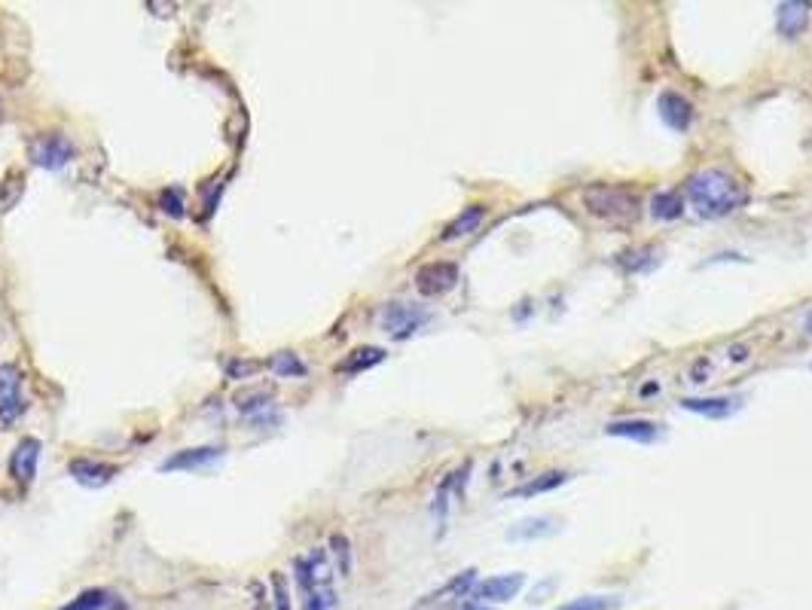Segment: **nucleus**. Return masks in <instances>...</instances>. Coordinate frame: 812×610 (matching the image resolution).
Returning a JSON list of instances; mask_svg holds the SVG:
<instances>
[{
	"instance_id": "f3484780",
	"label": "nucleus",
	"mask_w": 812,
	"mask_h": 610,
	"mask_svg": "<svg viewBox=\"0 0 812 610\" xmlns=\"http://www.w3.org/2000/svg\"><path fill=\"white\" fill-rule=\"evenodd\" d=\"M474 589H477V571L471 568V571H461V574H455L443 589H437V592H431V595H425L422 598V607L425 604H437V601H455V598H471L474 595Z\"/></svg>"
},
{
	"instance_id": "6e6552de",
	"label": "nucleus",
	"mask_w": 812,
	"mask_h": 610,
	"mask_svg": "<svg viewBox=\"0 0 812 610\" xmlns=\"http://www.w3.org/2000/svg\"><path fill=\"white\" fill-rule=\"evenodd\" d=\"M455 284H458V266L455 263H446V260L428 263V266H422L416 272V290L422 296H428V299L449 293Z\"/></svg>"
},
{
	"instance_id": "b1692460",
	"label": "nucleus",
	"mask_w": 812,
	"mask_h": 610,
	"mask_svg": "<svg viewBox=\"0 0 812 610\" xmlns=\"http://www.w3.org/2000/svg\"><path fill=\"white\" fill-rule=\"evenodd\" d=\"M684 214V199L678 193H657L651 199V217L654 220H678Z\"/></svg>"
},
{
	"instance_id": "c756f323",
	"label": "nucleus",
	"mask_w": 812,
	"mask_h": 610,
	"mask_svg": "<svg viewBox=\"0 0 812 610\" xmlns=\"http://www.w3.org/2000/svg\"><path fill=\"white\" fill-rule=\"evenodd\" d=\"M806 330H809V333H812V315H809V318H806Z\"/></svg>"
},
{
	"instance_id": "9b49d317",
	"label": "nucleus",
	"mask_w": 812,
	"mask_h": 610,
	"mask_svg": "<svg viewBox=\"0 0 812 610\" xmlns=\"http://www.w3.org/2000/svg\"><path fill=\"white\" fill-rule=\"evenodd\" d=\"M236 406H239V412H242L251 424H257V427H266V424H278V421H281V415H278V409H275V403H272V397H269L266 391L242 394V397L236 400Z\"/></svg>"
},
{
	"instance_id": "6ab92c4d",
	"label": "nucleus",
	"mask_w": 812,
	"mask_h": 610,
	"mask_svg": "<svg viewBox=\"0 0 812 610\" xmlns=\"http://www.w3.org/2000/svg\"><path fill=\"white\" fill-rule=\"evenodd\" d=\"M571 479V473L565 470H550V473H541L535 479H529L526 485H516L510 498H535V495H547V492H556V488H562L565 482Z\"/></svg>"
},
{
	"instance_id": "0eeeda50",
	"label": "nucleus",
	"mask_w": 812,
	"mask_h": 610,
	"mask_svg": "<svg viewBox=\"0 0 812 610\" xmlns=\"http://www.w3.org/2000/svg\"><path fill=\"white\" fill-rule=\"evenodd\" d=\"M522 589H526V574L510 571V574H498V577H489V580L477 583L471 598L480 601V604H504V601H513Z\"/></svg>"
},
{
	"instance_id": "393cba45",
	"label": "nucleus",
	"mask_w": 812,
	"mask_h": 610,
	"mask_svg": "<svg viewBox=\"0 0 812 610\" xmlns=\"http://www.w3.org/2000/svg\"><path fill=\"white\" fill-rule=\"evenodd\" d=\"M617 604H620L617 595H580V598L559 604L556 610H614Z\"/></svg>"
},
{
	"instance_id": "bb28decb",
	"label": "nucleus",
	"mask_w": 812,
	"mask_h": 610,
	"mask_svg": "<svg viewBox=\"0 0 812 610\" xmlns=\"http://www.w3.org/2000/svg\"><path fill=\"white\" fill-rule=\"evenodd\" d=\"M260 360H232L229 366H226V376L229 379H236V382H242V379H251L257 370H260Z\"/></svg>"
},
{
	"instance_id": "c85d7f7f",
	"label": "nucleus",
	"mask_w": 812,
	"mask_h": 610,
	"mask_svg": "<svg viewBox=\"0 0 812 610\" xmlns=\"http://www.w3.org/2000/svg\"><path fill=\"white\" fill-rule=\"evenodd\" d=\"M730 357H733V360H745V357H748V348H733Z\"/></svg>"
},
{
	"instance_id": "1a4fd4ad",
	"label": "nucleus",
	"mask_w": 812,
	"mask_h": 610,
	"mask_svg": "<svg viewBox=\"0 0 812 610\" xmlns=\"http://www.w3.org/2000/svg\"><path fill=\"white\" fill-rule=\"evenodd\" d=\"M223 458V449L220 446H196V449H181L174 452L171 458H165L159 464L162 473H178V470H202V467H211L214 461Z\"/></svg>"
},
{
	"instance_id": "423d86ee",
	"label": "nucleus",
	"mask_w": 812,
	"mask_h": 610,
	"mask_svg": "<svg viewBox=\"0 0 812 610\" xmlns=\"http://www.w3.org/2000/svg\"><path fill=\"white\" fill-rule=\"evenodd\" d=\"M25 376L16 363H0V424H16L25 412Z\"/></svg>"
},
{
	"instance_id": "f8f14e48",
	"label": "nucleus",
	"mask_w": 812,
	"mask_h": 610,
	"mask_svg": "<svg viewBox=\"0 0 812 610\" xmlns=\"http://www.w3.org/2000/svg\"><path fill=\"white\" fill-rule=\"evenodd\" d=\"M40 452H43V446H40V440H34V437H25V440L16 446V452H13V458H10V473H13L16 482L28 485V482L37 476Z\"/></svg>"
},
{
	"instance_id": "2eb2a0df",
	"label": "nucleus",
	"mask_w": 812,
	"mask_h": 610,
	"mask_svg": "<svg viewBox=\"0 0 812 610\" xmlns=\"http://www.w3.org/2000/svg\"><path fill=\"white\" fill-rule=\"evenodd\" d=\"M385 360V351L376 348V345H361L355 351H348L339 363H336V373L342 376H358V373H367L373 366H379Z\"/></svg>"
},
{
	"instance_id": "ddd939ff",
	"label": "nucleus",
	"mask_w": 812,
	"mask_h": 610,
	"mask_svg": "<svg viewBox=\"0 0 812 610\" xmlns=\"http://www.w3.org/2000/svg\"><path fill=\"white\" fill-rule=\"evenodd\" d=\"M605 434L620 437V440H632V443H654V440H660V427L645 418H623V421H611L605 427Z\"/></svg>"
},
{
	"instance_id": "9d476101",
	"label": "nucleus",
	"mask_w": 812,
	"mask_h": 610,
	"mask_svg": "<svg viewBox=\"0 0 812 610\" xmlns=\"http://www.w3.org/2000/svg\"><path fill=\"white\" fill-rule=\"evenodd\" d=\"M657 107H660V119L666 122V126L672 129V132H678V135H684L687 129H690V122H693V104L684 98V95H678V92H663L660 98H657Z\"/></svg>"
},
{
	"instance_id": "a211bd4d",
	"label": "nucleus",
	"mask_w": 812,
	"mask_h": 610,
	"mask_svg": "<svg viewBox=\"0 0 812 610\" xmlns=\"http://www.w3.org/2000/svg\"><path fill=\"white\" fill-rule=\"evenodd\" d=\"M681 409L703 415V418H727L739 409V400L736 397H687L681 400Z\"/></svg>"
},
{
	"instance_id": "4be33fe9",
	"label": "nucleus",
	"mask_w": 812,
	"mask_h": 610,
	"mask_svg": "<svg viewBox=\"0 0 812 610\" xmlns=\"http://www.w3.org/2000/svg\"><path fill=\"white\" fill-rule=\"evenodd\" d=\"M266 366L278 379H303L306 376V363L300 360L297 351H278V354L269 357Z\"/></svg>"
},
{
	"instance_id": "dca6fc26",
	"label": "nucleus",
	"mask_w": 812,
	"mask_h": 610,
	"mask_svg": "<svg viewBox=\"0 0 812 610\" xmlns=\"http://www.w3.org/2000/svg\"><path fill=\"white\" fill-rule=\"evenodd\" d=\"M71 476L80 482V485H89V488H101V485H107L116 473L113 464H104V461H92V458H77V461H71Z\"/></svg>"
},
{
	"instance_id": "f03ea898",
	"label": "nucleus",
	"mask_w": 812,
	"mask_h": 610,
	"mask_svg": "<svg viewBox=\"0 0 812 610\" xmlns=\"http://www.w3.org/2000/svg\"><path fill=\"white\" fill-rule=\"evenodd\" d=\"M297 589L303 595V610H339L333 589V565L324 549H312L309 556L294 562Z\"/></svg>"
},
{
	"instance_id": "a878e982",
	"label": "nucleus",
	"mask_w": 812,
	"mask_h": 610,
	"mask_svg": "<svg viewBox=\"0 0 812 610\" xmlns=\"http://www.w3.org/2000/svg\"><path fill=\"white\" fill-rule=\"evenodd\" d=\"M330 549H333V559H336L339 577H348V574H352V543H348V537H345V534H333V537H330Z\"/></svg>"
},
{
	"instance_id": "412c9836",
	"label": "nucleus",
	"mask_w": 812,
	"mask_h": 610,
	"mask_svg": "<svg viewBox=\"0 0 812 610\" xmlns=\"http://www.w3.org/2000/svg\"><path fill=\"white\" fill-rule=\"evenodd\" d=\"M113 607H116L113 592H107V589H83L77 598H71L65 607H58V610H113Z\"/></svg>"
},
{
	"instance_id": "7ed1b4c3",
	"label": "nucleus",
	"mask_w": 812,
	"mask_h": 610,
	"mask_svg": "<svg viewBox=\"0 0 812 610\" xmlns=\"http://www.w3.org/2000/svg\"><path fill=\"white\" fill-rule=\"evenodd\" d=\"M584 208L614 226H629L642 217V199L626 187H611V183H596L584 190Z\"/></svg>"
},
{
	"instance_id": "20e7f679",
	"label": "nucleus",
	"mask_w": 812,
	"mask_h": 610,
	"mask_svg": "<svg viewBox=\"0 0 812 610\" xmlns=\"http://www.w3.org/2000/svg\"><path fill=\"white\" fill-rule=\"evenodd\" d=\"M74 156H77V150L62 132H43V135L31 138V144H28V159L46 171H62Z\"/></svg>"
},
{
	"instance_id": "aec40b11",
	"label": "nucleus",
	"mask_w": 812,
	"mask_h": 610,
	"mask_svg": "<svg viewBox=\"0 0 812 610\" xmlns=\"http://www.w3.org/2000/svg\"><path fill=\"white\" fill-rule=\"evenodd\" d=\"M486 220V208L483 205H471V208H464L440 235V241H455V238H464V235H471L480 229V223Z\"/></svg>"
},
{
	"instance_id": "cd10ccee",
	"label": "nucleus",
	"mask_w": 812,
	"mask_h": 610,
	"mask_svg": "<svg viewBox=\"0 0 812 610\" xmlns=\"http://www.w3.org/2000/svg\"><path fill=\"white\" fill-rule=\"evenodd\" d=\"M162 211L171 214V217H184V199L178 190H165L162 193Z\"/></svg>"
},
{
	"instance_id": "4468645a",
	"label": "nucleus",
	"mask_w": 812,
	"mask_h": 610,
	"mask_svg": "<svg viewBox=\"0 0 812 610\" xmlns=\"http://www.w3.org/2000/svg\"><path fill=\"white\" fill-rule=\"evenodd\" d=\"M809 13H812V7L803 4V0H788V4H779V10H776L779 34L788 37V40L800 37L806 31V25H809Z\"/></svg>"
},
{
	"instance_id": "f257e3e1",
	"label": "nucleus",
	"mask_w": 812,
	"mask_h": 610,
	"mask_svg": "<svg viewBox=\"0 0 812 610\" xmlns=\"http://www.w3.org/2000/svg\"><path fill=\"white\" fill-rule=\"evenodd\" d=\"M687 202L690 208L700 214L703 220H721V217H730L733 211H739L745 205V187L727 171H718V168H709V171H700L687 180Z\"/></svg>"
},
{
	"instance_id": "39448f33",
	"label": "nucleus",
	"mask_w": 812,
	"mask_h": 610,
	"mask_svg": "<svg viewBox=\"0 0 812 610\" xmlns=\"http://www.w3.org/2000/svg\"><path fill=\"white\" fill-rule=\"evenodd\" d=\"M379 321H382V330L391 339L403 342V339L416 336L431 321V315L425 309H419V305H410V302H388L385 309H382V318Z\"/></svg>"
},
{
	"instance_id": "5701e85b",
	"label": "nucleus",
	"mask_w": 812,
	"mask_h": 610,
	"mask_svg": "<svg viewBox=\"0 0 812 610\" xmlns=\"http://www.w3.org/2000/svg\"><path fill=\"white\" fill-rule=\"evenodd\" d=\"M553 531H556L553 519L535 516V519H522V522H516V525L507 531V540H538V537H547V534H553Z\"/></svg>"
}]
</instances>
